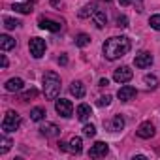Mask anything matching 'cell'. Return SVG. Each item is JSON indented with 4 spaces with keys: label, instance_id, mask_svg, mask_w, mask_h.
Wrapping results in <instances>:
<instances>
[{
    "label": "cell",
    "instance_id": "ac0fdd59",
    "mask_svg": "<svg viewBox=\"0 0 160 160\" xmlns=\"http://www.w3.org/2000/svg\"><path fill=\"white\" fill-rule=\"evenodd\" d=\"M15 47V40L12 38V36H8V34H2L0 36V49L2 51H10V49H13Z\"/></svg>",
    "mask_w": 160,
    "mask_h": 160
},
{
    "label": "cell",
    "instance_id": "7c38bea8",
    "mask_svg": "<svg viewBox=\"0 0 160 160\" xmlns=\"http://www.w3.org/2000/svg\"><path fill=\"white\" fill-rule=\"evenodd\" d=\"M92 19H94V23H96L98 28H104V27L108 25V15H106V12L100 10V8H94V12H92Z\"/></svg>",
    "mask_w": 160,
    "mask_h": 160
},
{
    "label": "cell",
    "instance_id": "7402d4cb",
    "mask_svg": "<svg viewBox=\"0 0 160 160\" xmlns=\"http://www.w3.org/2000/svg\"><path fill=\"white\" fill-rule=\"evenodd\" d=\"M43 117H45V109H43V108H34V109L30 111V119H32V121H36V122H38V121H42Z\"/></svg>",
    "mask_w": 160,
    "mask_h": 160
},
{
    "label": "cell",
    "instance_id": "3957f363",
    "mask_svg": "<svg viewBox=\"0 0 160 160\" xmlns=\"http://www.w3.org/2000/svg\"><path fill=\"white\" fill-rule=\"evenodd\" d=\"M21 126V115L13 109H10L6 115H4V121H2V132L4 134H10V132H15L17 128Z\"/></svg>",
    "mask_w": 160,
    "mask_h": 160
},
{
    "label": "cell",
    "instance_id": "83f0119b",
    "mask_svg": "<svg viewBox=\"0 0 160 160\" xmlns=\"http://www.w3.org/2000/svg\"><path fill=\"white\" fill-rule=\"evenodd\" d=\"M149 25H151V28H154V30H160V15H151V19H149Z\"/></svg>",
    "mask_w": 160,
    "mask_h": 160
},
{
    "label": "cell",
    "instance_id": "836d02e7",
    "mask_svg": "<svg viewBox=\"0 0 160 160\" xmlns=\"http://www.w3.org/2000/svg\"><path fill=\"white\" fill-rule=\"evenodd\" d=\"M100 87H108L109 85V81H108V79H100V83H98Z\"/></svg>",
    "mask_w": 160,
    "mask_h": 160
},
{
    "label": "cell",
    "instance_id": "e575fe53",
    "mask_svg": "<svg viewBox=\"0 0 160 160\" xmlns=\"http://www.w3.org/2000/svg\"><path fill=\"white\" fill-rule=\"evenodd\" d=\"M2 68H8V58H6V55H2Z\"/></svg>",
    "mask_w": 160,
    "mask_h": 160
},
{
    "label": "cell",
    "instance_id": "52a82bcc",
    "mask_svg": "<svg viewBox=\"0 0 160 160\" xmlns=\"http://www.w3.org/2000/svg\"><path fill=\"white\" fill-rule=\"evenodd\" d=\"M108 151H109L108 143H104V141H96V143L91 147L89 156H91V158H102V156H106V154H108Z\"/></svg>",
    "mask_w": 160,
    "mask_h": 160
},
{
    "label": "cell",
    "instance_id": "277c9868",
    "mask_svg": "<svg viewBox=\"0 0 160 160\" xmlns=\"http://www.w3.org/2000/svg\"><path fill=\"white\" fill-rule=\"evenodd\" d=\"M28 49H30V55L34 58H42L43 53H45V42L42 38H32L28 42Z\"/></svg>",
    "mask_w": 160,
    "mask_h": 160
},
{
    "label": "cell",
    "instance_id": "f1b7e54d",
    "mask_svg": "<svg viewBox=\"0 0 160 160\" xmlns=\"http://www.w3.org/2000/svg\"><path fill=\"white\" fill-rule=\"evenodd\" d=\"M117 27L119 28H126L128 27V17L126 15H119L117 17Z\"/></svg>",
    "mask_w": 160,
    "mask_h": 160
},
{
    "label": "cell",
    "instance_id": "ba28073f",
    "mask_svg": "<svg viewBox=\"0 0 160 160\" xmlns=\"http://www.w3.org/2000/svg\"><path fill=\"white\" fill-rule=\"evenodd\" d=\"M134 64H136L138 68H149V66L152 64V55H151V53H147V51H141V53H138V55H136Z\"/></svg>",
    "mask_w": 160,
    "mask_h": 160
},
{
    "label": "cell",
    "instance_id": "8fae6325",
    "mask_svg": "<svg viewBox=\"0 0 160 160\" xmlns=\"http://www.w3.org/2000/svg\"><path fill=\"white\" fill-rule=\"evenodd\" d=\"M40 132H42L45 138H57V136L60 134V128H58L57 124H53V122H45V124H42Z\"/></svg>",
    "mask_w": 160,
    "mask_h": 160
},
{
    "label": "cell",
    "instance_id": "d4e9b609",
    "mask_svg": "<svg viewBox=\"0 0 160 160\" xmlns=\"http://www.w3.org/2000/svg\"><path fill=\"white\" fill-rule=\"evenodd\" d=\"M21 23L17 21V19H12V17H4V27L8 28V30H13V28H17Z\"/></svg>",
    "mask_w": 160,
    "mask_h": 160
},
{
    "label": "cell",
    "instance_id": "6da1fadb",
    "mask_svg": "<svg viewBox=\"0 0 160 160\" xmlns=\"http://www.w3.org/2000/svg\"><path fill=\"white\" fill-rule=\"evenodd\" d=\"M130 40L126 36H113L109 40L104 42L102 45V51H104V57L108 60H117L121 57H124L128 51H130Z\"/></svg>",
    "mask_w": 160,
    "mask_h": 160
},
{
    "label": "cell",
    "instance_id": "7a4b0ae2",
    "mask_svg": "<svg viewBox=\"0 0 160 160\" xmlns=\"http://www.w3.org/2000/svg\"><path fill=\"white\" fill-rule=\"evenodd\" d=\"M60 92V77L57 72H47L43 75V94L47 100H57Z\"/></svg>",
    "mask_w": 160,
    "mask_h": 160
},
{
    "label": "cell",
    "instance_id": "5b68a950",
    "mask_svg": "<svg viewBox=\"0 0 160 160\" xmlns=\"http://www.w3.org/2000/svg\"><path fill=\"white\" fill-rule=\"evenodd\" d=\"M55 109H57V113H58L60 117H72V113H73V106H72V102L66 100V98L55 100Z\"/></svg>",
    "mask_w": 160,
    "mask_h": 160
},
{
    "label": "cell",
    "instance_id": "9c48e42d",
    "mask_svg": "<svg viewBox=\"0 0 160 160\" xmlns=\"http://www.w3.org/2000/svg\"><path fill=\"white\" fill-rule=\"evenodd\" d=\"M136 94H138V91H136L134 87H130V85L121 87V89H119V92H117V96H119V100H121V102H130V100H134V98H136Z\"/></svg>",
    "mask_w": 160,
    "mask_h": 160
},
{
    "label": "cell",
    "instance_id": "e0dca14e",
    "mask_svg": "<svg viewBox=\"0 0 160 160\" xmlns=\"http://www.w3.org/2000/svg\"><path fill=\"white\" fill-rule=\"evenodd\" d=\"M70 92H72L75 98H83L87 91H85V85H83L81 81H73V83H72V87H70Z\"/></svg>",
    "mask_w": 160,
    "mask_h": 160
},
{
    "label": "cell",
    "instance_id": "8992f818",
    "mask_svg": "<svg viewBox=\"0 0 160 160\" xmlns=\"http://www.w3.org/2000/svg\"><path fill=\"white\" fill-rule=\"evenodd\" d=\"M132 70L128 68V66H121V68H117L115 72H113V79L117 83H128L130 79H132Z\"/></svg>",
    "mask_w": 160,
    "mask_h": 160
},
{
    "label": "cell",
    "instance_id": "2e32d148",
    "mask_svg": "<svg viewBox=\"0 0 160 160\" xmlns=\"http://www.w3.org/2000/svg\"><path fill=\"white\" fill-rule=\"evenodd\" d=\"M40 28L51 30V32H58V30H60V23L51 21V19H40Z\"/></svg>",
    "mask_w": 160,
    "mask_h": 160
},
{
    "label": "cell",
    "instance_id": "5bb4252c",
    "mask_svg": "<svg viewBox=\"0 0 160 160\" xmlns=\"http://www.w3.org/2000/svg\"><path fill=\"white\" fill-rule=\"evenodd\" d=\"M68 151L72 152V154H79L83 151V141H81V138H77V136H73L72 139H70V143H68Z\"/></svg>",
    "mask_w": 160,
    "mask_h": 160
},
{
    "label": "cell",
    "instance_id": "30bf717a",
    "mask_svg": "<svg viewBox=\"0 0 160 160\" xmlns=\"http://www.w3.org/2000/svg\"><path fill=\"white\" fill-rule=\"evenodd\" d=\"M138 136L141 138V139H151L152 136H154V124L152 122H141L139 124V128H138Z\"/></svg>",
    "mask_w": 160,
    "mask_h": 160
},
{
    "label": "cell",
    "instance_id": "ffe728a7",
    "mask_svg": "<svg viewBox=\"0 0 160 160\" xmlns=\"http://www.w3.org/2000/svg\"><path fill=\"white\" fill-rule=\"evenodd\" d=\"M34 8V0H30V2H23V4H13V10L19 12V13H30Z\"/></svg>",
    "mask_w": 160,
    "mask_h": 160
},
{
    "label": "cell",
    "instance_id": "4fadbf2b",
    "mask_svg": "<svg viewBox=\"0 0 160 160\" xmlns=\"http://www.w3.org/2000/svg\"><path fill=\"white\" fill-rule=\"evenodd\" d=\"M23 79L21 77H12V79H8L6 81V91L8 92H15V91H21L23 89Z\"/></svg>",
    "mask_w": 160,
    "mask_h": 160
},
{
    "label": "cell",
    "instance_id": "1f68e13d",
    "mask_svg": "<svg viewBox=\"0 0 160 160\" xmlns=\"http://www.w3.org/2000/svg\"><path fill=\"white\" fill-rule=\"evenodd\" d=\"M58 64L66 66V64H68V57H66V55H60V57H58Z\"/></svg>",
    "mask_w": 160,
    "mask_h": 160
},
{
    "label": "cell",
    "instance_id": "cb8c5ba5",
    "mask_svg": "<svg viewBox=\"0 0 160 160\" xmlns=\"http://www.w3.org/2000/svg\"><path fill=\"white\" fill-rule=\"evenodd\" d=\"M143 81H145V85H147L149 89H156V87H158V79H156V75H152V73H151V75L147 73V75L143 77Z\"/></svg>",
    "mask_w": 160,
    "mask_h": 160
},
{
    "label": "cell",
    "instance_id": "f546056e",
    "mask_svg": "<svg viewBox=\"0 0 160 160\" xmlns=\"http://www.w3.org/2000/svg\"><path fill=\"white\" fill-rule=\"evenodd\" d=\"M96 104H98L100 108H104V106H109V104H111V96H109V94H106V96H100Z\"/></svg>",
    "mask_w": 160,
    "mask_h": 160
},
{
    "label": "cell",
    "instance_id": "44dd1931",
    "mask_svg": "<svg viewBox=\"0 0 160 160\" xmlns=\"http://www.w3.org/2000/svg\"><path fill=\"white\" fill-rule=\"evenodd\" d=\"M89 43H91V36H89V34L81 32V34L75 36V45H77V47H87Z\"/></svg>",
    "mask_w": 160,
    "mask_h": 160
},
{
    "label": "cell",
    "instance_id": "d6a6232c",
    "mask_svg": "<svg viewBox=\"0 0 160 160\" xmlns=\"http://www.w3.org/2000/svg\"><path fill=\"white\" fill-rule=\"evenodd\" d=\"M119 4H121V6H130L132 0H119Z\"/></svg>",
    "mask_w": 160,
    "mask_h": 160
},
{
    "label": "cell",
    "instance_id": "603a6c76",
    "mask_svg": "<svg viewBox=\"0 0 160 160\" xmlns=\"http://www.w3.org/2000/svg\"><path fill=\"white\" fill-rule=\"evenodd\" d=\"M10 147H12V139H10V138H6V136H2V138H0V154L8 152V151H10Z\"/></svg>",
    "mask_w": 160,
    "mask_h": 160
},
{
    "label": "cell",
    "instance_id": "9a60e30c",
    "mask_svg": "<svg viewBox=\"0 0 160 160\" xmlns=\"http://www.w3.org/2000/svg\"><path fill=\"white\" fill-rule=\"evenodd\" d=\"M108 128H109L111 132H121V130L124 128V119H122L121 115H115V117L108 122Z\"/></svg>",
    "mask_w": 160,
    "mask_h": 160
},
{
    "label": "cell",
    "instance_id": "d6986e66",
    "mask_svg": "<svg viewBox=\"0 0 160 160\" xmlns=\"http://www.w3.org/2000/svg\"><path fill=\"white\" fill-rule=\"evenodd\" d=\"M77 119L79 121H87L91 115H92V111H91V106H87V104H81V106H77Z\"/></svg>",
    "mask_w": 160,
    "mask_h": 160
},
{
    "label": "cell",
    "instance_id": "4dcf8cb0",
    "mask_svg": "<svg viewBox=\"0 0 160 160\" xmlns=\"http://www.w3.org/2000/svg\"><path fill=\"white\" fill-rule=\"evenodd\" d=\"M92 12H94V6H85V8H83L81 12H79V17H87L89 13L92 15Z\"/></svg>",
    "mask_w": 160,
    "mask_h": 160
},
{
    "label": "cell",
    "instance_id": "484cf974",
    "mask_svg": "<svg viewBox=\"0 0 160 160\" xmlns=\"http://www.w3.org/2000/svg\"><path fill=\"white\" fill-rule=\"evenodd\" d=\"M36 96H38V91H36V89H28V91H25V92L21 94V100L28 102L30 98H36Z\"/></svg>",
    "mask_w": 160,
    "mask_h": 160
},
{
    "label": "cell",
    "instance_id": "4316f807",
    "mask_svg": "<svg viewBox=\"0 0 160 160\" xmlns=\"http://www.w3.org/2000/svg\"><path fill=\"white\" fill-rule=\"evenodd\" d=\"M94 134H96L94 124H85V126H83V136H87V138H94Z\"/></svg>",
    "mask_w": 160,
    "mask_h": 160
}]
</instances>
